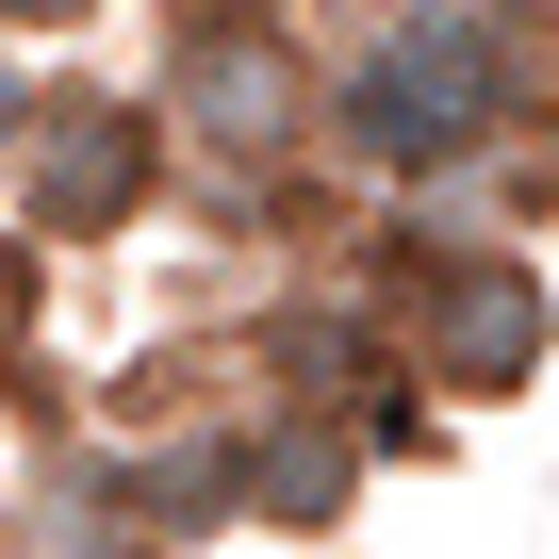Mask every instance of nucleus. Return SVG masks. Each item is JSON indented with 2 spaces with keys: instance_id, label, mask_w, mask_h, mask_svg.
Here are the masks:
<instances>
[{
  "instance_id": "obj_1",
  "label": "nucleus",
  "mask_w": 559,
  "mask_h": 559,
  "mask_svg": "<svg viewBox=\"0 0 559 559\" xmlns=\"http://www.w3.org/2000/svg\"><path fill=\"white\" fill-rule=\"evenodd\" d=\"M526 116V17L510 0H395V17L330 67V148L379 181H461Z\"/></svg>"
},
{
  "instance_id": "obj_2",
  "label": "nucleus",
  "mask_w": 559,
  "mask_h": 559,
  "mask_svg": "<svg viewBox=\"0 0 559 559\" xmlns=\"http://www.w3.org/2000/svg\"><path fill=\"white\" fill-rule=\"evenodd\" d=\"M165 116H181L198 148H230V165H280V148H313V132H330V83L280 50L263 0H198L181 50H165Z\"/></svg>"
},
{
  "instance_id": "obj_3",
  "label": "nucleus",
  "mask_w": 559,
  "mask_h": 559,
  "mask_svg": "<svg viewBox=\"0 0 559 559\" xmlns=\"http://www.w3.org/2000/svg\"><path fill=\"white\" fill-rule=\"evenodd\" d=\"M395 346H412V379H444V395H526L543 346H559L543 263H510V247H444V263H412V280H395Z\"/></svg>"
},
{
  "instance_id": "obj_4",
  "label": "nucleus",
  "mask_w": 559,
  "mask_h": 559,
  "mask_svg": "<svg viewBox=\"0 0 559 559\" xmlns=\"http://www.w3.org/2000/svg\"><path fill=\"white\" fill-rule=\"evenodd\" d=\"M148 181H165V99H34V132H17V230H50V247H99V230H132L148 214Z\"/></svg>"
},
{
  "instance_id": "obj_5",
  "label": "nucleus",
  "mask_w": 559,
  "mask_h": 559,
  "mask_svg": "<svg viewBox=\"0 0 559 559\" xmlns=\"http://www.w3.org/2000/svg\"><path fill=\"white\" fill-rule=\"evenodd\" d=\"M346 477H362V461H346L330 428H263V510H280V526H346Z\"/></svg>"
},
{
  "instance_id": "obj_6",
  "label": "nucleus",
  "mask_w": 559,
  "mask_h": 559,
  "mask_svg": "<svg viewBox=\"0 0 559 559\" xmlns=\"http://www.w3.org/2000/svg\"><path fill=\"white\" fill-rule=\"evenodd\" d=\"M34 330V247H0V346Z\"/></svg>"
},
{
  "instance_id": "obj_7",
  "label": "nucleus",
  "mask_w": 559,
  "mask_h": 559,
  "mask_svg": "<svg viewBox=\"0 0 559 559\" xmlns=\"http://www.w3.org/2000/svg\"><path fill=\"white\" fill-rule=\"evenodd\" d=\"M83 559H148V526H99V543H83Z\"/></svg>"
},
{
  "instance_id": "obj_8",
  "label": "nucleus",
  "mask_w": 559,
  "mask_h": 559,
  "mask_svg": "<svg viewBox=\"0 0 559 559\" xmlns=\"http://www.w3.org/2000/svg\"><path fill=\"white\" fill-rule=\"evenodd\" d=\"M0 17H83V0H0Z\"/></svg>"
},
{
  "instance_id": "obj_9",
  "label": "nucleus",
  "mask_w": 559,
  "mask_h": 559,
  "mask_svg": "<svg viewBox=\"0 0 559 559\" xmlns=\"http://www.w3.org/2000/svg\"><path fill=\"white\" fill-rule=\"evenodd\" d=\"M0 132H34V99H17V83H0Z\"/></svg>"
}]
</instances>
